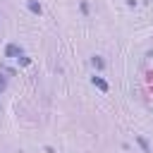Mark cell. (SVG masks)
Here are the masks:
<instances>
[{
	"label": "cell",
	"mask_w": 153,
	"mask_h": 153,
	"mask_svg": "<svg viewBox=\"0 0 153 153\" xmlns=\"http://www.w3.org/2000/svg\"><path fill=\"white\" fill-rule=\"evenodd\" d=\"M5 57H22V48L17 43H7L5 45Z\"/></svg>",
	"instance_id": "1"
},
{
	"label": "cell",
	"mask_w": 153,
	"mask_h": 153,
	"mask_svg": "<svg viewBox=\"0 0 153 153\" xmlns=\"http://www.w3.org/2000/svg\"><path fill=\"white\" fill-rule=\"evenodd\" d=\"M91 84L96 86V88H100V91H108L110 86H108V81L105 79H100V76H91Z\"/></svg>",
	"instance_id": "2"
},
{
	"label": "cell",
	"mask_w": 153,
	"mask_h": 153,
	"mask_svg": "<svg viewBox=\"0 0 153 153\" xmlns=\"http://www.w3.org/2000/svg\"><path fill=\"white\" fill-rule=\"evenodd\" d=\"M26 7H29L33 14H41V5H38V0H26Z\"/></svg>",
	"instance_id": "3"
},
{
	"label": "cell",
	"mask_w": 153,
	"mask_h": 153,
	"mask_svg": "<svg viewBox=\"0 0 153 153\" xmlns=\"http://www.w3.org/2000/svg\"><path fill=\"white\" fill-rule=\"evenodd\" d=\"M91 65H93L96 69H103V67H105V62H103L100 55H93V57H91Z\"/></svg>",
	"instance_id": "4"
},
{
	"label": "cell",
	"mask_w": 153,
	"mask_h": 153,
	"mask_svg": "<svg viewBox=\"0 0 153 153\" xmlns=\"http://www.w3.org/2000/svg\"><path fill=\"white\" fill-rule=\"evenodd\" d=\"M136 143L141 146V151H143V153H151V146H148V141H146L143 136H136Z\"/></svg>",
	"instance_id": "5"
},
{
	"label": "cell",
	"mask_w": 153,
	"mask_h": 153,
	"mask_svg": "<svg viewBox=\"0 0 153 153\" xmlns=\"http://www.w3.org/2000/svg\"><path fill=\"white\" fill-rule=\"evenodd\" d=\"M19 65H24V67H29V65H31V57H26V55H22V57H19Z\"/></svg>",
	"instance_id": "6"
},
{
	"label": "cell",
	"mask_w": 153,
	"mask_h": 153,
	"mask_svg": "<svg viewBox=\"0 0 153 153\" xmlns=\"http://www.w3.org/2000/svg\"><path fill=\"white\" fill-rule=\"evenodd\" d=\"M5 88H7V79H5V76H2V72H0V93H2Z\"/></svg>",
	"instance_id": "7"
},
{
	"label": "cell",
	"mask_w": 153,
	"mask_h": 153,
	"mask_svg": "<svg viewBox=\"0 0 153 153\" xmlns=\"http://www.w3.org/2000/svg\"><path fill=\"white\" fill-rule=\"evenodd\" d=\"M127 5H129V7H134V5H136V0H127Z\"/></svg>",
	"instance_id": "8"
}]
</instances>
